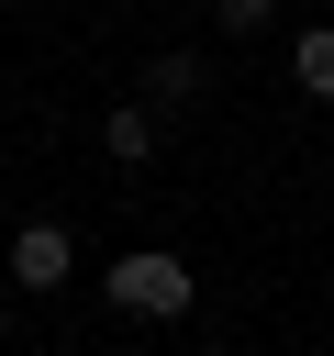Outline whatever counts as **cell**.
Here are the masks:
<instances>
[{
  "mask_svg": "<svg viewBox=\"0 0 334 356\" xmlns=\"http://www.w3.org/2000/svg\"><path fill=\"white\" fill-rule=\"evenodd\" d=\"M200 356H223V345H200Z\"/></svg>",
  "mask_w": 334,
  "mask_h": 356,
  "instance_id": "cell-8",
  "label": "cell"
},
{
  "mask_svg": "<svg viewBox=\"0 0 334 356\" xmlns=\"http://www.w3.org/2000/svg\"><path fill=\"white\" fill-rule=\"evenodd\" d=\"M0 267H11V289H67L78 278V245H67V222H22Z\"/></svg>",
  "mask_w": 334,
  "mask_h": 356,
  "instance_id": "cell-2",
  "label": "cell"
},
{
  "mask_svg": "<svg viewBox=\"0 0 334 356\" xmlns=\"http://www.w3.org/2000/svg\"><path fill=\"white\" fill-rule=\"evenodd\" d=\"M0 300H11V267H0Z\"/></svg>",
  "mask_w": 334,
  "mask_h": 356,
  "instance_id": "cell-7",
  "label": "cell"
},
{
  "mask_svg": "<svg viewBox=\"0 0 334 356\" xmlns=\"http://www.w3.org/2000/svg\"><path fill=\"white\" fill-rule=\"evenodd\" d=\"M100 289H111V312H145V323H178V312L200 300V278H189L167 245H122V256L100 267Z\"/></svg>",
  "mask_w": 334,
  "mask_h": 356,
  "instance_id": "cell-1",
  "label": "cell"
},
{
  "mask_svg": "<svg viewBox=\"0 0 334 356\" xmlns=\"http://www.w3.org/2000/svg\"><path fill=\"white\" fill-rule=\"evenodd\" d=\"M289 78H301L312 100H334V22H312V33L289 44Z\"/></svg>",
  "mask_w": 334,
  "mask_h": 356,
  "instance_id": "cell-4",
  "label": "cell"
},
{
  "mask_svg": "<svg viewBox=\"0 0 334 356\" xmlns=\"http://www.w3.org/2000/svg\"><path fill=\"white\" fill-rule=\"evenodd\" d=\"M212 11H223V33H267L278 22V0H212Z\"/></svg>",
  "mask_w": 334,
  "mask_h": 356,
  "instance_id": "cell-6",
  "label": "cell"
},
{
  "mask_svg": "<svg viewBox=\"0 0 334 356\" xmlns=\"http://www.w3.org/2000/svg\"><path fill=\"white\" fill-rule=\"evenodd\" d=\"M100 145H111L122 167H145V156H156V111H145V100H111V111H100Z\"/></svg>",
  "mask_w": 334,
  "mask_h": 356,
  "instance_id": "cell-3",
  "label": "cell"
},
{
  "mask_svg": "<svg viewBox=\"0 0 334 356\" xmlns=\"http://www.w3.org/2000/svg\"><path fill=\"white\" fill-rule=\"evenodd\" d=\"M145 100H156V111L200 100V56H156V67H145Z\"/></svg>",
  "mask_w": 334,
  "mask_h": 356,
  "instance_id": "cell-5",
  "label": "cell"
}]
</instances>
